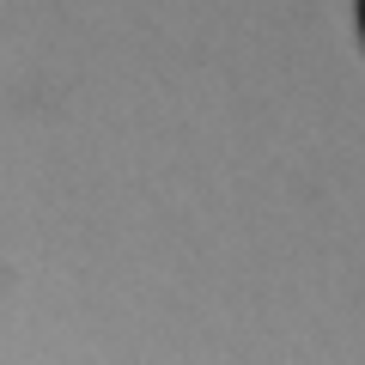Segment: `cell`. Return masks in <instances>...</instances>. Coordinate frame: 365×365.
I'll return each instance as SVG.
<instances>
[{"label": "cell", "mask_w": 365, "mask_h": 365, "mask_svg": "<svg viewBox=\"0 0 365 365\" xmlns=\"http://www.w3.org/2000/svg\"><path fill=\"white\" fill-rule=\"evenodd\" d=\"M359 31H365V0H359Z\"/></svg>", "instance_id": "obj_1"}]
</instances>
